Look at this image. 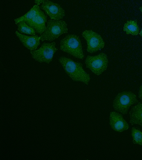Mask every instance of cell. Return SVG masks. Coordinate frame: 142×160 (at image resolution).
<instances>
[{"mask_svg": "<svg viewBox=\"0 0 142 160\" xmlns=\"http://www.w3.org/2000/svg\"><path fill=\"white\" fill-rule=\"evenodd\" d=\"M55 46V42L44 43L38 50L30 51L32 57L39 62L49 64L52 61L55 53L58 50Z\"/></svg>", "mask_w": 142, "mask_h": 160, "instance_id": "obj_6", "label": "cell"}, {"mask_svg": "<svg viewBox=\"0 0 142 160\" xmlns=\"http://www.w3.org/2000/svg\"><path fill=\"white\" fill-rule=\"evenodd\" d=\"M60 45L61 51L80 59L85 58L79 37L74 34L68 35L61 41Z\"/></svg>", "mask_w": 142, "mask_h": 160, "instance_id": "obj_2", "label": "cell"}, {"mask_svg": "<svg viewBox=\"0 0 142 160\" xmlns=\"http://www.w3.org/2000/svg\"><path fill=\"white\" fill-rule=\"evenodd\" d=\"M139 9H140V11L142 13V6H141V7H140Z\"/></svg>", "mask_w": 142, "mask_h": 160, "instance_id": "obj_20", "label": "cell"}, {"mask_svg": "<svg viewBox=\"0 0 142 160\" xmlns=\"http://www.w3.org/2000/svg\"><path fill=\"white\" fill-rule=\"evenodd\" d=\"M17 26L18 29L21 33L35 35L36 32L35 29L28 26L25 21H21L17 23Z\"/></svg>", "mask_w": 142, "mask_h": 160, "instance_id": "obj_15", "label": "cell"}, {"mask_svg": "<svg viewBox=\"0 0 142 160\" xmlns=\"http://www.w3.org/2000/svg\"><path fill=\"white\" fill-rule=\"evenodd\" d=\"M47 20V16L40 9L37 14L26 22L28 26L35 29L37 33L41 35L46 29V23Z\"/></svg>", "mask_w": 142, "mask_h": 160, "instance_id": "obj_9", "label": "cell"}, {"mask_svg": "<svg viewBox=\"0 0 142 160\" xmlns=\"http://www.w3.org/2000/svg\"><path fill=\"white\" fill-rule=\"evenodd\" d=\"M139 97L140 99L142 100V85L140 87L139 91Z\"/></svg>", "mask_w": 142, "mask_h": 160, "instance_id": "obj_18", "label": "cell"}, {"mask_svg": "<svg viewBox=\"0 0 142 160\" xmlns=\"http://www.w3.org/2000/svg\"><path fill=\"white\" fill-rule=\"evenodd\" d=\"M51 19L60 20L65 17V11L61 6L57 3L47 0L41 6Z\"/></svg>", "mask_w": 142, "mask_h": 160, "instance_id": "obj_8", "label": "cell"}, {"mask_svg": "<svg viewBox=\"0 0 142 160\" xmlns=\"http://www.w3.org/2000/svg\"><path fill=\"white\" fill-rule=\"evenodd\" d=\"M68 30L67 23L64 20H49L46 30L40 37V40L42 42H52L61 35L67 33Z\"/></svg>", "mask_w": 142, "mask_h": 160, "instance_id": "obj_3", "label": "cell"}, {"mask_svg": "<svg viewBox=\"0 0 142 160\" xmlns=\"http://www.w3.org/2000/svg\"><path fill=\"white\" fill-rule=\"evenodd\" d=\"M59 62L63 66L66 73L71 79L75 82H81L88 85L90 82V75L83 69L82 63L76 62L71 59L61 57Z\"/></svg>", "mask_w": 142, "mask_h": 160, "instance_id": "obj_1", "label": "cell"}, {"mask_svg": "<svg viewBox=\"0 0 142 160\" xmlns=\"http://www.w3.org/2000/svg\"><path fill=\"white\" fill-rule=\"evenodd\" d=\"M82 36L87 42V51L89 53L96 52L105 47V42L103 38L92 30H85L82 33Z\"/></svg>", "mask_w": 142, "mask_h": 160, "instance_id": "obj_7", "label": "cell"}, {"mask_svg": "<svg viewBox=\"0 0 142 160\" xmlns=\"http://www.w3.org/2000/svg\"><path fill=\"white\" fill-rule=\"evenodd\" d=\"M110 125L111 129L119 132H123L129 128V125L122 115L115 112H110Z\"/></svg>", "mask_w": 142, "mask_h": 160, "instance_id": "obj_10", "label": "cell"}, {"mask_svg": "<svg viewBox=\"0 0 142 160\" xmlns=\"http://www.w3.org/2000/svg\"><path fill=\"white\" fill-rule=\"evenodd\" d=\"M123 30L127 34L137 36L139 34L140 27L137 20L128 21L124 25Z\"/></svg>", "mask_w": 142, "mask_h": 160, "instance_id": "obj_13", "label": "cell"}, {"mask_svg": "<svg viewBox=\"0 0 142 160\" xmlns=\"http://www.w3.org/2000/svg\"><path fill=\"white\" fill-rule=\"evenodd\" d=\"M139 35L141 37H142V29H141V30L140 32Z\"/></svg>", "mask_w": 142, "mask_h": 160, "instance_id": "obj_19", "label": "cell"}, {"mask_svg": "<svg viewBox=\"0 0 142 160\" xmlns=\"http://www.w3.org/2000/svg\"><path fill=\"white\" fill-rule=\"evenodd\" d=\"M46 1H47V0H35L34 2L37 5H38V6H39L40 4L45 2Z\"/></svg>", "mask_w": 142, "mask_h": 160, "instance_id": "obj_17", "label": "cell"}, {"mask_svg": "<svg viewBox=\"0 0 142 160\" xmlns=\"http://www.w3.org/2000/svg\"><path fill=\"white\" fill-rule=\"evenodd\" d=\"M85 63L86 68L90 69L94 74L100 76L108 68V56L104 52L94 56L88 55L86 57Z\"/></svg>", "mask_w": 142, "mask_h": 160, "instance_id": "obj_5", "label": "cell"}, {"mask_svg": "<svg viewBox=\"0 0 142 160\" xmlns=\"http://www.w3.org/2000/svg\"><path fill=\"white\" fill-rule=\"evenodd\" d=\"M136 95L131 91H125L117 95L113 101L115 110L125 115L128 113L129 108L134 104L138 102Z\"/></svg>", "mask_w": 142, "mask_h": 160, "instance_id": "obj_4", "label": "cell"}, {"mask_svg": "<svg viewBox=\"0 0 142 160\" xmlns=\"http://www.w3.org/2000/svg\"><path fill=\"white\" fill-rule=\"evenodd\" d=\"M17 36L19 39L24 46L30 51H34L37 49L40 45V38L38 35L27 36L20 33L18 31L16 32Z\"/></svg>", "mask_w": 142, "mask_h": 160, "instance_id": "obj_11", "label": "cell"}, {"mask_svg": "<svg viewBox=\"0 0 142 160\" xmlns=\"http://www.w3.org/2000/svg\"><path fill=\"white\" fill-rule=\"evenodd\" d=\"M40 9H41V7H40L37 5H35L26 14L24 15V16L18 18L15 20L16 24L17 25V23L21 22V21H24L26 22L31 19L34 16L37 14Z\"/></svg>", "mask_w": 142, "mask_h": 160, "instance_id": "obj_14", "label": "cell"}, {"mask_svg": "<svg viewBox=\"0 0 142 160\" xmlns=\"http://www.w3.org/2000/svg\"><path fill=\"white\" fill-rule=\"evenodd\" d=\"M131 136L134 144L142 146V132L139 129L133 127L131 129Z\"/></svg>", "mask_w": 142, "mask_h": 160, "instance_id": "obj_16", "label": "cell"}, {"mask_svg": "<svg viewBox=\"0 0 142 160\" xmlns=\"http://www.w3.org/2000/svg\"><path fill=\"white\" fill-rule=\"evenodd\" d=\"M130 122L131 125H138L142 126V104L138 102L137 105L131 108L129 112Z\"/></svg>", "mask_w": 142, "mask_h": 160, "instance_id": "obj_12", "label": "cell"}]
</instances>
